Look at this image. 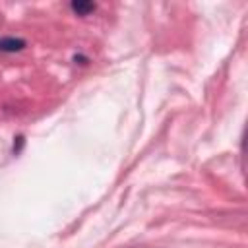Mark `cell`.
Wrapping results in <instances>:
<instances>
[{"instance_id": "6da1fadb", "label": "cell", "mask_w": 248, "mask_h": 248, "mask_svg": "<svg viewBox=\"0 0 248 248\" xmlns=\"http://www.w3.org/2000/svg\"><path fill=\"white\" fill-rule=\"evenodd\" d=\"M25 48V41L19 37H2L0 39V52H17Z\"/></svg>"}, {"instance_id": "7a4b0ae2", "label": "cell", "mask_w": 248, "mask_h": 248, "mask_svg": "<svg viewBox=\"0 0 248 248\" xmlns=\"http://www.w3.org/2000/svg\"><path fill=\"white\" fill-rule=\"evenodd\" d=\"M70 8H72L78 16H87L89 12L95 10V4H93V2H81V0H78V2H72Z\"/></svg>"}]
</instances>
